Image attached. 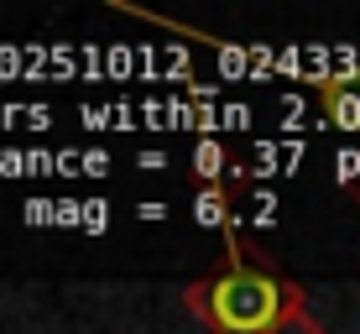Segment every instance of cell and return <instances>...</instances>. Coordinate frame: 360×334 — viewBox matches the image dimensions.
Listing matches in <instances>:
<instances>
[{
  "instance_id": "2",
  "label": "cell",
  "mask_w": 360,
  "mask_h": 334,
  "mask_svg": "<svg viewBox=\"0 0 360 334\" xmlns=\"http://www.w3.org/2000/svg\"><path fill=\"white\" fill-rule=\"evenodd\" d=\"M324 110H329V120L334 126H345V131H360V79H340V84H324Z\"/></svg>"
},
{
  "instance_id": "1",
  "label": "cell",
  "mask_w": 360,
  "mask_h": 334,
  "mask_svg": "<svg viewBox=\"0 0 360 334\" xmlns=\"http://www.w3.org/2000/svg\"><path fill=\"white\" fill-rule=\"evenodd\" d=\"M198 308L214 319L219 334H266L282 308V288L271 277H262V271L235 266L198 293Z\"/></svg>"
}]
</instances>
